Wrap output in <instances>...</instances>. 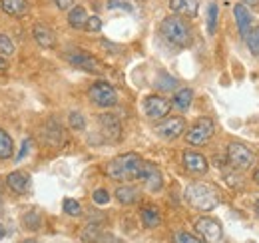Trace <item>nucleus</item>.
Segmentation results:
<instances>
[{
    "label": "nucleus",
    "instance_id": "f257e3e1",
    "mask_svg": "<svg viewBox=\"0 0 259 243\" xmlns=\"http://www.w3.org/2000/svg\"><path fill=\"white\" fill-rule=\"evenodd\" d=\"M142 166H144V159L138 153H124L114 157L106 166V174L118 182H132V180H140Z\"/></svg>",
    "mask_w": 259,
    "mask_h": 243
},
{
    "label": "nucleus",
    "instance_id": "f03ea898",
    "mask_svg": "<svg viewBox=\"0 0 259 243\" xmlns=\"http://www.w3.org/2000/svg\"><path fill=\"white\" fill-rule=\"evenodd\" d=\"M186 201L199 212H209L213 208H218L220 204V193L215 189V185L205 182H194L186 187Z\"/></svg>",
    "mask_w": 259,
    "mask_h": 243
},
{
    "label": "nucleus",
    "instance_id": "7ed1b4c3",
    "mask_svg": "<svg viewBox=\"0 0 259 243\" xmlns=\"http://www.w3.org/2000/svg\"><path fill=\"white\" fill-rule=\"evenodd\" d=\"M160 32L169 44H174L178 48H186L192 44V28L180 16H167L160 26Z\"/></svg>",
    "mask_w": 259,
    "mask_h": 243
},
{
    "label": "nucleus",
    "instance_id": "20e7f679",
    "mask_svg": "<svg viewBox=\"0 0 259 243\" xmlns=\"http://www.w3.org/2000/svg\"><path fill=\"white\" fill-rule=\"evenodd\" d=\"M213 132H215L213 120H209V118H199V120L190 128L186 140H188L190 146H195V148H197V146H205V144L211 140Z\"/></svg>",
    "mask_w": 259,
    "mask_h": 243
},
{
    "label": "nucleus",
    "instance_id": "39448f33",
    "mask_svg": "<svg viewBox=\"0 0 259 243\" xmlns=\"http://www.w3.org/2000/svg\"><path fill=\"white\" fill-rule=\"evenodd\" d=\"M227 159L237 170H249L253 166V161H255V153L251 152L247 146L233 142V144L227 146Z\"/></svg>",
    "mask_w": 259,
    "mask_h": 243
},
{
    "label": "nucleus",
    "instance_id": "423d86ee",
    "mask_svg": "<svg viewBox=\"0 0 259 243\" xmlns=\"http://www.w3.org/2000/svg\"><path fill=\"white\" fill-rule=\"evenodd\" d=\"M88 96H90V100L96 106H100V108H112V106L118 104V94H116V90L108 82H96V84H92L90 90H88Z\"/></svg>",
    "mask_w": 259,
    "mask_h": 243
},
{
    "label": "nucleus",
    "instance_id": "0eeeda50",
    "mask_svg": "<svg viewBox=\"0 0 259 243\" xmlns=\"http://www.w3.org/2000/svg\"><path fill=\"white\" fill-rule=\"evenodd\" d=\"M64 58L72 66L80 68V70H86V72H92V74H100L102 72V64L98 58H94L92 54L88 52H82V50H72V52H66Z\"/></svg>",
    "mask_w": 259,
    "mask_h": 243
},
{
    "label": "nucleus",
    "instance_id": "6e6552de",
    "mask_svg": "<svg viewBox=\"0 0 259 243\" xmlns=\"http://www.w3.org/2000/svg\"><path fill=\"white\" fill-rule=\"evenodd\" d=\"M195 231L207 243H222V237H224L222 225L213 217H199L195 221Z\"/></svg>",
    "mask_w": 259,
    "mask_h": 243
},
{
    "label": "nucleus",
    "instance_id": "1a4fd4ad",
    "mask_svg": "<svg viewBox=\"0 0 259 243\" xmlns=\"http://www.w3.org/2000/svg\"><path fill=\"white\" fill-rule=\"evenodd\" d=\"M169 108H171V104L165 98H162V96H148L144 100V112H146V116L150 120H163V118H167Z\"/></svg>",
    "mask_w": 259,
    "mask_h": 243
},
{
    "label": "nucleus",
    "instance_id": "9d476101",
    "mask_svg": "<svg viewBox=\"0 0 259 243\" xmlns=\"http://www.w3.org/2000/svg\"><path fill=\"white\" fill-rule=\"evenodd\" d=\"M184 130H186L184 118H165L156 126V134L163 140H174V138L182 136Z\"/></svg>",
    "mask_w": 259,
    "mask_h": 243
},
{
    "label": "nucleus",
    "instance_id": "9b49d317",
    "mask_svg": "<svg viewBox=\"0 0 259 243\" xmlns=\"http://www.w3.org/2000/svg\"><path fill=\"white\" fill-rule=\"evenodd\" d=\"M140 180L144 182V185H146L150 191H160L163 185L162 172H160L154 164H150V161H144L142 172H140Z\"/></svg>",
    "mask_w": 259,
    "mask_h": 243
},
{
    "label": "nucleus",
    "instance_id": "f8f14e48",
    "mask_svg": "<svg viewBox=\"0 0 259 243\" xmlns=\"http://www.w3.org/2000/svg\"><path fill=\"white\" fill-rule=\"evenodd\" d=\"M98 124H100V130H102V134H104V138L108 142H118L120 140V136H122V124H120V120L116 116L104 114V116L98 118Z\"/></svg>",
    "mask_w": 259,
    "mask_h": 243
},
{
    "label": "nucleus",
    "instance_id": "ddd939ff",
    "mask_svg": "<svg viewBox=\"0 0 259 243\" xmlns=\"http://www.w3.org/2000/svg\"><path fill=\"white\" fill-rule=\"evenodd\" d=\"M184 166L192 172V174H205L207 172V159L197 152H184Z\"/></svg>",
    "mask_w": 259,
    "mask_h": 243
},
{
    "label": "nucleus",
    "instance_id": "4468645a",
    "mask_svg": "<svg viewBox=\"0 0 259 243\" xmlns=\"http://www.w3.org/2000/svg\"><path fill=\"white\" fill-rule=\"evenodd\" d=\"M2 10L8 14V16H14V18H22L28 14L30 6H28V0H2L0 2Z\"/></svg>",
    "mask_w": 259,
    "mask_h": 243
},
{
    "label": "nucleus",
    "instance_id": "2eb2a0df",
    "mask_svg": "<svg viewBox=\"0 0 259 243\" xmlns=\"http://www.w3.org/2000/svg\"><path fill=\"white\" fill-rule=\"evenodd\" d=\"M169 8H171L176 14L194 18V16H197L199 0H169Z\"/></svg>",
    "mask_w": 259,
    "mask_h": 243
},
{
    "label": "nucleus",
    "instance_id": "dca6fc26",
    "mask_svg": "<svg viewBox=\"0 0 259 243\" xmlns=\"http://www.w3.org/2000/svg\"><path fill=\"white\" fill-rule=\"evenodd\" d=\"M233 14H235V22H237L239 34L245 36L247 30L251 28V12H249V8H247L245 4H235Z\"/></svg>",
    "mask_w": 259,
    "mask_h": 243
},
{
    "label": "nucleus",
    "instance_id": "f3484780",
    "mask_svg": "<svg viewBox=\"0 0 259 243\" xmlns=\"http://www.w3.org/2000/svg\"><path fill=\"white\" fill-rule=\"evenodd\" d=\"M6 183L14 193H24L30 185V176L26 172H12V174H8Z\"/></svg>",
    "mask_w": 259,
    "mask_h": 243
},
{
    "label": "nucleus",
    "instance_id": "a211bd4d",
    "mask_svg": "<svg viewBox=\"0 0 259 243\" xmlns=\"http://www.w3.org/2000/svg\"><path fill=\"white\" fill-rule=\"evenodd\" d=\"M34 38H36V42L42 46V48H52L54 44H56V36H54V32L50 30L46 24H34Z\"/></svg>",
    "mask_w": 259,
    "mask_h": 243
},
{
    "label": "nucleus",
    "instance_id": "6ab92c4d",
    "mask_svg": "<svg viewBox=\"0 0 259 243\" xmlns=\"http://www.w3.org/2000/svg\"><path fill=\"white\" fill-rule=\"evenodd\" d=\"M140 217H142L144 227H148V229H154V227H158V225L162 223V215H160V212H158L154 206H146V208H142Z\"/></svg>",
    "mask_w": 259,
    "mask_h": 243
},
{
    "label": "nucleus",
    "instance_id": "aec40b11",
    "mask_svg": "<svg viewBox=\"0 0 259 243\" xmlns=\"http://www.w3.org/2000/svg\"><path fill=\"white\" fill-rule=\"evenodd\" d=\"M192 100H194V90H190V88H182V90L176 92L171 106H174L176 110H180V112H186V110L192 106Z\"/></svg>",
    "mask_w": 259,
    "mask_h": 243
},
{
    "label": "nucleus",
    "instance_id": "412c9836",
    "mask_svg": "<svg viewBox=\"0 0 259 243\" xmlns=\"http://www.w3.org/2000/svg\"><path fill=\"white\" fill-rule=\"evenodd\" d=\"M86 20H88V12L84 6H72L70 8L68 22L72 28H86Z\"/></svg>",
    "mask_w": 259,
    "mask_h": 243
},
{
    "label": "nucleus",
    "instance_id": "4be33fe9",
    "mask_svg": "<svg viewBox=\"0 0 259 243\" xmlns=\"http://www.w3.org/2000/svg\"><path fill=\"white\" fill-rule=\"evenodd\" d=\"M116 199L120 204H124V206H130V204L138 201V189L132 187V185H120L116 189Z\"/></svg>",
    "mask_w": 259,
    "mask_h": 243
},
{
    "label": "nucleus",
    "instance_id": "5701e85b",
    "mask_svg": "<svg viewBox=\"0 0 259 243\" xmlns=\"http://www.w3.org/2000/svg\"><path fill=\"white\" fill-rule=\"evenodd\" d=\"M80 237H82V241L84 243H96L102 239V229H100L98 223H88V225L82 229Z\"/></svg>",
    "mask_w": 259,
    "mask_h": 243
},
{
    "label": "nucleus",
    "instance_id": "b1692460",
    "mask_svg": "<svg viewBox=\"0 0 259 243\" xmlns=\"http://www.w3.org/2000/svg\"><path fill=\"white\" fill-rule=\"evenodd\" d=\"M14 152V144H12V138L0 130V159H8Z\"/></svg>",
    "mask_w": 259,
    "mask_h": 243
},
{
    "label": "nucleus",
    "instance_id": "393cba45",
    "mask_svg": "<svg viewBox=\"0 0 259 243\" xmlns=\"http://www.w3.org/2000/svg\"><path fill=\"white\" fill-rule=\"evenodd\" d=\"M243 38H245V42H247V48L251 50V54L259 56V26H253V28H249V30H247V34H245Z\"/></svg>",
    "mask_w": 259,
    "mask_h": 243
},
{
    "label": "nucleus",
    "instance_id": "a878e982",
    "mask_svg": "<svg viewBox=\"0 0 259 243\" xmlns=\"http://www.w3.org/2000/svg\"><path fill=\"white\" fill-rule=\"evenodd\" d=\"M218 14H220L218 4L215 2H209L207 4V32L209 34H213L215 28H218Z\"/></svg>",
    "mask_w": 259,
    "mask_h": 243
},
{
    "label": "nucleus",
    "instance_id": "bb28decb",
    "mask_svg": "<svg viewBox=\"0 0 259 243\" xmlns=\"http://www.w3.org/2000/svg\"><path fill=\"white\" fill-rule=\"evenodd\" d=\"M14 52V42L10 40V36L0 34V54L2 56H10Z\"/></svg>",
    "mask_w": 259,
    "mask_h": 243
},
{
    "label": "nucleus",
    "instance_id": "cd10ccee",
    "mask_svg": "<svg viewBox=\"0 0 259 243\" xmlns=\"http://www.w3.org/2000/svg\"><path fill=\"white\" fill-rule=\"evenodd\" d=\"M64 212L68 215H72V217H78V215H82V208H80V204L76 201V199H64Z\"/></svg>",
    "mask_w": 259,
    "mask_h": 243
},
{
    "label": "nucleus",
    "instance_id": "c85d7f7f",
    "mask_svg": "<svg viewBox=\"0 0 259 243\" xmlns=\"http://www.w3.org/2000/svg\"><path fill=\"white\" fill-rule=\"evenodd\" d=\"M174 243H203V241L194 237L188 231H178V233H174Z\"/></svg>",
    "mask_w": 259,
    "mask_h": 243
},
{
    "label": "nucleus",
    "instance_id": "c756f323",
    "mask_svg": "<svg viewBox=\"0 0 259 243\" xmlns=\"http://www.w3.org/2000/svg\"><path fill=\"white\" fill-rule=\"evenodd\" d=\"M70 128H74V130H84L86 128V120H84V116L80 112H72L70 114Z\"/></svg>",
    "mask_w": 259,
    "mask_h": 243
},
{
    "label": "nucleus",
    "instance_id": "7c9ffc66",
    "mask_svg": "<svg viewBox=\"0 0 259 243\" xmlns=\"http://www.w3.org/2000/svg\"><path fill=\"white\" fill-rule=\"evenodd\" d=\"M92 199H94V204H98V206H104V204L110 201V193H108L106 189H96V191L92 193Z\"/></svg>",
    "mask_w": 259,
    "mask_h": 243
},
{
    "label": "nucleus",
    "instance_id": "2f4dec72",
    "mask_svg": "<svg viewBox=\"0 0 259 243\" xmlns=\"http://www.w3.org/2000/svg\"><path fill=\"white\" fill-rule=\"evenodd\" d=\"M108 8H110V10L120 8V10L132 12V4H130V2H126V0H108Z\"/></svg>",
    "mask_w": 259,
    "mask_h": 243
},
{
    "label": "nucleus",
    "instance_id": "473e14b6",
    "mask_svg": "<svg viewBox=\"0 0 259 243\" xmlns=\"http://www.w3.org/2000/svg\"><path fill=\"white\" fill-rule=\"evenodd\" d=\"M86 30L100 32L102 30V20H100L98 16H88V20H86Z\"/></svg>",
    "mask_w": 259,
    "mask_h": 243
},
{
    "label": "nucleus",
    "instance_id": "72a5a7b5",
    "mask_svg": "<svg viewBox=\"0 0 259 243\" xmlns=\"http://www.w3.org/2000/svg\"><path fill=\"white\" fill-rule=\"evenodd\" d=\"M54 4H56L60 10H68V8L74 4V0H54Z\"/></svg>",
    "mask_w": 259,
    "mask_h": 243
},
{
    "label": "nucleus",
    "instance_id": "f704fd0d",
    "mask_svg": "<svg viewBox=\"0 0 259 243\" xmlns=\"http://www.w3.org/2000/svg\"><path fill=\"white\" fill-rule=\"evenodd\" d=\"M28 150H30V140H26V142H24L22 150H20V153H18V159H24V157H26V153H28Z\"/></svg>",
    "mask_w": 259,
    "mask_h": 243
},
{
    "label": "nucleus",
    "instance_id": "c9c22d12",
    "mask_svg": "<svg viewBox=\"0 0 259 243\" xmlns=\"http://www.w3.org/2000/svg\"><path fill=\"white\" fill-rule=\"evenodd\" d=\"M104 243H122L120 239H116V237H102Z\"/></svg>",
    "mask_w": 259,
    "mask_h": 243
},
{
    "label": "nucleus",
    "instance_id": "e433bc0d",
    "mask_svg": "<svg viewBox=\"0 0 259 243\" xmlns=\"http://www.w3.org/2000/svg\"><path fill=\"white\" fill-rule=\"evenodd\" d=\"M2 70H6V60L0 56V72H2Z\"/></svg>",
    "mask_w": 259,
    "mask_h": 243
},
{
    "label": "nucleus",
    "instance_id": "4c0bfd02",
    "mask_svg": "<svg viewBox=\"0 0 259 243\" xmlns=\"http://www.w3.org/2000/svg\"><path fill=\"white\" fill-rule=\"evenodd\" d=\"M245 4H251V6H257L259 4V0H243Z\"/></svg>",
    "mask_w": 259,
    "mask_h": 243
},
{
    "label": "nucleus",
    "instance_id": "58836bf2",
    "mask_svg": "<svg viewBox=\"0 0 259 243\" xmlns=\"http://www.w3.org/2000/svg\"><path fill=\"white\" fill-rule=\"evenodd\" d=\"M2 237H4V227L0 225V239H2Z\"/></svg>",
    "mask_w": 259,
    "mask_h": 243
},
{
    "label": "nucleus",
    "instance_id": "ea45409f",
    "mask_svg": "<svg viewBox=\"0 0 259 243\" xmlns=\"http://www.w3.org/2000/svg\"><path fill=\"white\" fill-rule=\"evenodd\" d=\"M255 182L259 183V170H257V172H255Z\"/></svg>",
    "mask_w": 259,
    "mask_h": 243
},
{
    "label": "nucleus",
    "instance_id": "a19ab883",
    "mask_svg": "<svg viewBox=\"0 0 259 243\" xmlns=\"http://www.w3.org/2000/svg\"><path fill=\"white\" fill-rule=\"evenodd\" d=\"M24 243H38V241H36V239H26Z\"/></svg>",
    "mask_w": 259,
    "mask_h": 243
},
{
    "label": "nucleus",
    "instance_id": "79ce46f5",
    "mask_svg": "<svg viewBox=\"0 0 259 243\" xmlns=\"http://www.w3.org/2000/svg\"><path fill=\"white\" fill-rule=\"evenodd\" d=\"M255 208H257V213H259V201H257V204H255Z\"/></svg>",
    "mask_w": 259,
    "mask_h": 243
},
{
    "label": "nucleus",
    "instance_id": "37998d69",
    "mask_svg": "<svg viewBox=\"0 0 259 243\" xmlns=\"http://www.w3.org/2000/svg\"><path fill=\"white\" fill-rule=\"evenodd\" d=\"M0 212H2V204H0Z\"/></svg>",
    "mask_w": 259,
    "mask_h": 243
}]
</instances>
